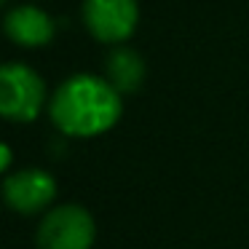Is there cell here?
Returning <instances> with one entry per match:
<instances>
[{
	"label": "cell",
	"mask_w": 249,
	"mask_h": 249,
	"mask_svg": "<svg viewBox=\"0 0 249 249\" xmlns=\"http://www.w3.org/2000/svg\"><path fill=\"white\" fill-rule=\"evenodd\" d=\"M3 30L19 46H46L54 38V19L35 6H17L6 14Z\"/></svg>",
	"instance_id": "cell-6"
},
{
	"label": "cell",
	"mask_w": 249,
	"mask_h": 249,
	"mask_svg": "<svg viewBox=\"0 0 249 249\" xmlns=\"http://www.w3.org/2000/svg\"><path fill=\"white\" fill-rule=\"evenodd\" d=\"M137 0H83V22L102 43H121L137 27Z\"/></svg>",
	"instance_id": "cell-4"
},
{
	"label": "cell",
	"mask_w": 249,
	"mask_h": 249,
	"mask_svg": "<svg viewBox=\"0 0 249 249\" xmlns=\"http://www.w3.org/2000/svg\"><path fill=\"white\" fill-rule=\"evenodd\" d=\"M105 78L118 94H131L145 81V62L134 49L121 46L105 59Z\"/></svg>",
	"instance_id": "cell-7"
},
{
	"label": "cell",
	"mask_w": 249,
	"mask_h": 249,
	"mask_svg": "<svg viewBox=\"0 0 249 249\" xmlns=\"http://www.w3.org/2000/svg\"><path fill=\"white\" fill-rule=\"evenodd\" d=\"M97 228L83 206L65 204L40 220L35 244L38 249H91Z\"/></svg>",
	"instance_id": "cell-3"
},
{
	"label": "cell",
	"mask_w": 249,
	"mask_h": 249,
	"mask_svg": "<svg viewBox=\"0 0 249 249\" xmlns=\"http://www.w3.org/2000/svg\"><path fill=\"white\" fill-rule=\"evenodd\" d=\"M121 94L99 75H72L54 91L49 105L51 121L62 134L97 137L121 118Z\"/></svg>",
	"instance_id": "cell-1"
},
{
	"label": "cell",
	"mask_w": 249,
	"mask_h": 249,
	"mask_svg": "<svg viewBox=\"0 0 249 249\" xmlns=\"http://www.w3.org/2000/svg\"><path fill=\"white\" fill-rule=\"evenodd\" d=\"M0 156H3V158H0V169L8 172V166H11V147L3 145V147H0Z\"/></svg>",
	"instance_id": "cell-8"
},
{
	"label": "cell",
	"mask_w": 249,
	"mask_h": 249,
	"mask_svg": "<svg viewBox=\"0 0 249 249\" xmlns=\"http://www.w3.org/2000/svg\"><path fill=\"white\" fill-rule=\"evenodd\" d=\"M46 99V83L35 70L19 62H8L0 70V113L8 121L30 124L38 118Z\"/></svg>",
	"instance_id": "cell-2"
},
{
	"label": "cell",
	"mask_w": 249,
	"mask_h": 249,
	"mask_svg": "<svg viewBox=\"0 0 249 249\" xmlns=\"http://www.w3.org/2000/svg\"><path fill=\"white\" fill-rule=\"evenodd\" d=\"M56 196V182L43 169H22L6 177L3 198L19 214H35L46 209Z\"/></svg>",
	"instance_id": "cell-5"
}]
</instances>
